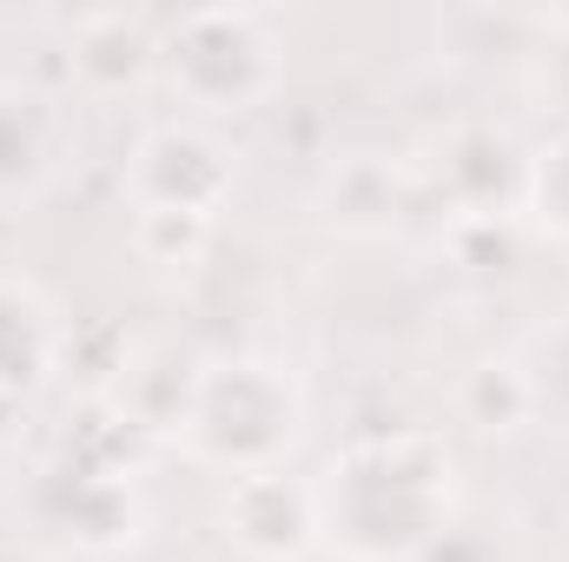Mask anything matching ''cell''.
I'll list each match as a JSON object with an SVG mask.
<instances>
[{
    "instance_id": "1",
    "label": "cell",
    "mask_w": 569,
    "mask_h": 562,
    "mask_svg": "<svg viewBox=\"0 0 569 562\" xmlns=\"http://www.w3.org/2000/svg\"><path fill=\"white\" fill-rule=\"evenodd\" d=\"M311 496L345 562H418L457 523V456L437 430H378L345 443Z\"/></svg>"
},
{
    "instance_id": "2",
    "label": "cell",
    "mask_w": 569,
    "mask_h": 562,
    "mask_svg": "<svg viewBox=\"0 0 569 562\" xmlns=\"http://www.w3.org/2000/svg\"><path fill=\"white\" fill-rule=\"evenodd\" d=\"M305 418H311L305 384L284 364L212 358V364H199L179 443L226 476H252V470H284V456L305 443Z\"/></svg>"
},
{
    "instance_id": "3",
    "label": "cell",
    "mask_w": 569,
    "mask_h": 562,
    "mask_svg": "<svg viewBox=\"0 0 569 562\" xmlns=\"http://www.w3.org/2000/svg\"><path fill=\"white\" fill-rule=\"evenodd\" d=\"M159 73L192 120L252 113L279 87V33L252 7H192L159 33Z\"/></svg>"
},
{
    "instance_id": "4",
    "label": "cell",
    "mask_w": 569,
    "mask_h": 562,
    "mask_svg": "<svg viewBox=\"0 0 569 562\" xmlns=\"http://www.w3.org/2000/svg\"><path fill=\"white\" fill-rule=\"evenodd\" d=\"M133 212H179V219H219V205L239 185V152L219 140L206 120H159L127 152L120 172Z\"/></svg>"
},
{
    "instance_id": "5",
    "label": "cell",
    "mask_w": 569,
    "mask_h": 562,
    "mask_svg": "<svg viewBox=\"0 0 569 562\" xmlns=\"http://www.w3.org/2000/svg\"><path fill=\"white\" fill-rule=\"evenodd\" d=\"M219 536L252 562H305L318 536V496L291 470H252L232 476L219 496Z\"/></svg>"
},
{
    "instance_id": "6",
    "label": "cell",
    "mask_w": 569,
    "mask_h": 562,
    "mask_svg": "<svg viewBox=\"0 0 569 562\" xmlns=\"http://www.w3.org/2000/svg\"><path fill=\"white\" fill-rule=\"evenodd\" d=\"M73 152L67 107L27 80H0V212L33 205Z\"/></svg>"
},
{
    "instance_id": "7",
    "label": "cell",
    "mask_w": 569,
    "mask_h": 562,
    "mask_svg": "<svg viewBox=\"0 0 569 562\" xmlns=\"http://www.w3.org/2000/svg\"><path fill=\"white\" fill-rule=\"evenodd\" d=\"M40 516L53 536H67L73 550H120L133 543L146 523V503L133 490L127 470H100V463H73V470H53L47 490H40Z\"/></svg>"
},
{
    "instance_id": "8",
    "label": "cell",
    "mask_w": 569,
    "mask_h": 562,
    "mask_svg": "<svg viewBox=\"0 0 569 562\" xmlns=\"http://www.w3.org/2000/svg\"><path fill=\"white\" fill-rule=\"evenodd\" d=\"M67 67L87 93H133L159 73V33L140 13H80L67 33Z\"/></svg>"
},
{
    "instance_id": "9",
    "label": "cell",
    "mask_w": 569,
    "mask_h": 562,
    "mask_svg": "<svg viewBox=\"0 0 569 562\" xmlns=\"http://www.w3.org/2000/svg\"><path fill=\"white\" fill-rule=\"evenodd\" d=\"M60 351H67V331H60V311L47 304V291L0 272V398L40 391L53 378Z\"/></svg>"
},
{
    "instance_id": "10",
    "label": "cell",
    "mask_w": 569,
    "mask_h": 562,
    "mask_svg": "<svg viewBox=\"0 0 569 562\" xmlns=\"http://www.w3.org/2000/svg\"><path fill=\"white\" fill-rule=\"evenodd\" d=\"M457 411L477 423V430H523L543 411V391H537V371L523 358H477L457 384Z\"/></svg>"
},
{
    "instance_id": "11",
    "label": "cell",
    "mask_w": 569,
    "mask_h": 562,
    "mask_svg": "<svg viewBox=\"0 0 569 562\" xmlns=\"http://www.w3.org/2000/svg\"><path fill=\"white\" fill-rule=\"evenodd\" d=\"M405 212V185L385 159H345L325 179V219L345 232H391Z\"/></svg>"
},
{
    "instance_id": "12",
    "label": "cell",
    "mask_w": 569,
    "mask_h": 562,
    "mask_svg": "<svg viewBox=\"0 0 569 562\" xmlns=\"http://www.w3.org/2000/svg\"><path fill=\"white\" fill-rule=\"evenodd\" d=\"M523 212H530L537 232L569 245V127L550 133L543 145H530V159H523Z\"/></svg>"
},
{
    "instance_id": "13",
    "label": "cell",
    "mask_w": 569,
    "mask_h": 562,
    "mask_svg": "<svg viewBox=\"0 0 569 562\" xmlns=\"http://www.w3.org/2000/svg\"><path fill=\"white\" fill-rule=\"evenodd\" d=\"M206 239H212V225H206V219H179V212H133V245H140V259H152V265H192V259L206 252Z\"/></svg>"
},
{
    "instance_id": "14",
    "label": "cell",
    "mask_w": 569,
    "mask_h": 562,
    "mask_svg": "<svg viewBox=\"0 0 569 562\" xmlns=\"http://www.w3.org/2000/svg\"><path fill=\"white\" fill-rule=\"evenodd\" d=\"M537 371V391H543V404L557 398V404H569V324L557 331V338H543V364H530Z\"/></svg>"
},
{
    "instance_id": "15",
    "label": "cell",
    "mask_w": 569,
    "mask_h": 562,
    "mask_svg": "<svg viewBox=\"0 0 569 562\" xmlns=\"http://www.w3.org/2000/svg\"><path fill=\"white\" fill-rule=\"evenodd\" d=\"M418 562H497V550H490L483 536H470V530H457V523H450V530H443Z\"/></svg>"
}]
</instances>
